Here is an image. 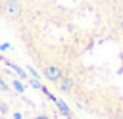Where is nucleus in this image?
Segmentation results:
<instances>
[{"instance_id": "nucleus-1", "label": "nucleus", "mask_w": 123, "mask_h": 119, "mask_svg": "<svg viewBox=\"0 0 123 119\" xmlns=\"http://www.w3.org/2000/svg\"><path fill=\"white\" fill-rule=\"evenodd\" d=\"M0 54L77 119H123V0H0Z\"/></svg>"}]
</instances>
